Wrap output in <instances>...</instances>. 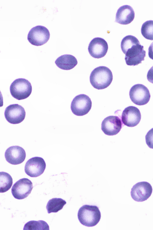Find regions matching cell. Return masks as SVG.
Instances as JSON below:
<instances>
[{
	"mask_svg": "<svg viewBox=\"0 0 153 230\" xmlns=\"http://www.w3.org/2000/svg\"><path fill=\"white\" fill-rule=\"evenodd\" d=\"M152 191V186L146 181L138 182L134 185L131 189V196L135 201L142 202L148 199Z\"/></svg>",
	"mask_w": 153,
	"mask_h": 230,
	"instance_id": "cell-7",
	"label": "cell"
},
{
	"mask_svg": "<svg viewBox=\"0 0 153 230\" xmlns=\"http://www.w3.org/2000/svg\"><path fill=\"white\" fill-rule=\"evenodd\" d=\"M108 49V44L103 38L97 37L90 42L88 48V52L93 57L99 58L104 57Z\"/></svg>",
	"mask_w": 153,
	"mask_h": 230,
	"instance_id": "cell-12",
	"label": "cell"
},
{
	"mask_svg": "<svg viewBox=\"0 0 153 230\" xmlns=\"http://www.w3.org/2000/svg\"><path fill=\"white\" fill-rule=\"evenodd\" d=\"M91 106L92 102L89 97L84 94H80L74 98L71 103V108L74 114L82 116L88 113Z\"/></svg>",
	"mask_w": 153,
	"mask_h": 230,
	"instance_id": "cell-4",
	"label": "cell"
},
{
	"mask_svg": "<svg viewBox=\"0 0 153 230\" xmlns=\"http://www.w3.org/2000/svg\"><path fill=\"white\" fill-rule=\"evenodd\" d=\"M13 184V179L8 173L1 172H0V192L4 193L11 187Z\"/></svg>",
	"mask_w": 153,
	"mask_h": 230,
	"instance_id": "cell-19",
	"label": "cell"
},
{
	"mask_svg": "<svg viewBox=\"0 0 153 230\" xmlns=\"http://www.w3.org/2000/svg\"><path fill=\"white\" fill-rule=\"evenodd\" d=\"M146 143L151 149H153V128L150 130L145 136Z\"/></svg>",
	"mask_w": 153,
	"mask_h": 230,
	"instance_id": "cell-23",
	"label": "cell"
},
{
	"mask_svg": "<svg viewBox=\"0 0 153 230\" xmlns=\"http://www.w3.org/2000/svg\"><path fill=\"white\" fill-rule=\"evenodd\" d=\"M129 94L132 102L138 105H143L147 104L150 98L148 89L141 84H137L133 86L130 89Z\"/></svg>",
	"mask_w": 153,
	"mask_h": 230,
	"instance_id": "cell-6",
	"label": "cell"
},
{
	"mask_svg": "<svg viewBox=\"0 0 153 230\" xmlns=\"http://www.w3.org/2000/svg\"><path fill=\"white\" fill-rule=\"evenodd\" d=\"M4 116L10 123L17 124L22 122L25 119L26 113L24 108L18 104L10 105L5 109Z\"/></svg>",
	"mask_w": 153,
	"mask_h": 230,
	"instance_id": "cell-10",
	"label": "cell"
},
{
	"mask_svg": "<svg viewBox=\"0 0 153 230\" xmlns=\"http://www.w3.org/2000/svg\"><path fill=\"white\" fill-rule=\"evenodd\" d=\"M141 33L147 39L153 40V20L146 21L142 25Z\"/></svg>",
	"mask_w": 153,
	"mask_h": 230,
	"instance_id": "cell-22",
	"label": "cell"
},
{
	"mask_svg": "<svg viewBox=\"0 0 153 230\" xmlns=\"http://www.w3.org/2000/svg\"><path fill=\"white\" fill-rule=\"evenodd\" d=\"M146 51L143 46L140 44L135 45L129 49L125 54V60L127 65L135 66L144 60Z\"/></svg>",
	"mask_w": 153,
	"mask_h": 230,
	"instance_id": "cell-11",
	"label": "cell"
},
{
	"mask_svg": "<svg viewBox=\"0 0 153 230\" xmlns=\"http://www.w3.org/2000/svg\"><path fill=\"white\" fill-rule=\"evenodd\" d=\"M113 80L111 71L107 67L101 66L95 68L91 72L90 81L92 86L98 90L104 89L111 84Z\"/></svg>",
	"mask_w": 153,
	"mask_h": 230,
	"instance_id": "cell-1",
	"label": "cell"
},
{
	"mask_svg": "<svg viewBox=\"0 0 153 230\" xmlns=\"http://www.w3.org/2000/svg\"><path fill=\"white\" fill-rule=\"evenodd\" d=\"M78 219L81 224L88 227L96 226L101 218V213L96 205H85L82 206L78 213Z\"/></svg>",
	"mask_w": 153,
	"mask_h": 230,
	"instance_id": "cell-2",
	"label": "cell"
},
{
	"mask_svg": "<svg viewBox=\"0 0 153 230\" xmlns=\"http://www.w3.org/2000/svg\"><path fill=\"white\" fill-rule=\"evenodd\" d=\"M120 119L118 116H110L104 119L101 124V129L108 135L112 136L118 134L122 127Z\"/></svg>",
	"mask_w": 153,
	"mask_h": 230,
	"instance_id": "cell-13",
	"label": "cell"
},
{
	"mask_svg": "<svg viewBox=\"0 0 153 230\" xmlns=\"http://www.w3.org/2000/svg\"><path fill=\"white\" fill-rule=\"evenodd\" d=\"M140 44L138 39L132 35H129L124 37L121 42V50L124 54L133 46Z\"/></svg>",
	"mask_w": 153,
	"mask_h": 230,
	"instance_id": "cell-20",
	"label": "cell"
},
{
	"mask_svg": "<svg viewBox=\"0 0 153 230\" xmlns=\"http://www.w3.org/2000/svg\"><path fill=\"white\" fill-rule=\"evenodd\" d=\"M4 155L8 162L13 165H17L24 161L26 157V152L22 147L13 146L7 149Z\"/></svg>",
	"mask_w": 153,
	"mask_h": 230,
	"instance_id": "cell-15",
	"label": "cell"
},
{
	"mask_svg": "<svg viewBox=\"0 0 153 230\" xmlns=\"http://www.w3.org/2000/svg\"><path fill=\"white\" fill-rule=\"evenodd\" d=\"M147 78L149 82L153 84V66L148 71Z\"/></svg>",
	"mask_w": 153,
	"mask_h": 230,
	"instance_id": "cell-24",
	"label": "cell"
},
{
	"mask_svg": "<svg viewBox=\"0 0 153 230\" xmlns=\"http://www.w3.org/2000/svg\"><path fill=\"white\" fill-rule=\"evenodd\" d=\"M66 203L65 200L60 198H53L50 199L46 205L48 213H56L61 210Z\"/></svg>",
	"mask_w": 153,
	"mask_h": 230,
	"instance_id": "cell-18",
	"label": "cell"
},
{
	"mask_svg": "<svg viewBox=\"0 0 153 230\" xmlns=\"http://www.w3.org/2000/svg\"><path fill=\"white\" fill-rule=\"evenodd\" d=\"M141 118L139 109L133 106H129L123 111L121 116L123 123L129 127H134L139 124Z\"/></svg>",
	"mask_w": 153,
	"mask_h": 230,
	"instance_id": "cell-14",
	"label": "cell"
},
{
	"mask_svg": "<svg viewBox=\"0 0 153 230\" xmlns=\"http://www.w3.org/2000/svg\"><path fill=\"white\" fill-rule=\"evenodd\" d=\"M134 16V11L131 6L123 5L117 10L115 22L122 25L128 24L133 21Z\"/></svg>",
	"mask_w": 153,
	"mask_h": 230,
	"instance_id": "cell-16",
	"label": "cell"
},
{
	"mask_svg": "<svg viewBox=\"0 0 153 230\" xmlns=\"http://www.w3.org/2000/svg\"><path fill=\"white\" fill-rule=\"evenodd\" d=\"M46 165L44 159L41 157L32 158L26 162L25 167V173L32 177L40 176L44 172Z\"/></svg>",
	"mask_w": 153,
	"mask_h": 230,
	"instance_id": "cell-9",
	"label": "cell"
},
{
	"mask_svg": "<svg viewBox=\"0 0 153 230\" xmlns=\"http://www.w3.org/2000/svg\"><path fill=\"white\" fill-rule=\"evenodd\" d=\"M55 63L61 69L69 70L76 66L77 61L76 58L73 55L66 54L58 57L55 61Z\"/></svg>",
	"mask_w": 153,
	"mask_h": 230,
	"instance_id": "cell-17",
	"label": "cell"
},
{
	"mask_svg": "<svg viewBox=\"0 0 153 230\" xmlns=\"http://www.w3.org/2000/svg\"><path fill=\"white\" fill-rule=\"evenodd\" d=\"M33 188L31 181L27 178H23L13 184L11 189V193L15 199H23L28 196Z\"/></svg>",
	"mask_w": 153,
	"mask_h": 230,
	"instance_id": "cell-8",
	"label": "cell"
},
{
	"mask_svg": "<svg viewBox=\"0 0 153 230\" xmlns=\"http://www.w3.org/2000/svg\"><path fill=\"white\" fill-rule=\"evenodd\" d=\"M23 230H49L48 224L45 221L39 220V221L31 220L26 223L24 225Z\"/></svg>",
	"mask_w": 153,
	"mask_h": 230,
	"instance_id": "cell-21",
	"label": "cell"
},
{
	"mask_svg": "<svg viewBox=\"0 0 153 230\" xmlns=\"http://www.w3.org/2000/svg\"><path fill=\"white\" fill-rule=\"evenodd\" d=\"M50 34L45 27L38 25L32 28L27 35L28 41L32 45L38 46L46 43L49 39Z\"/></svg>",
	"mask_w": 153,
	"mask_h": 230,
	"instance_id": "cell-5",
	"label": "cell"
},
{
	"mask_svg": "<svg viewBox=\"0 0 153 230\" xmlns=\"http://www.w3.org/2000/svg\"><path fill=\"white\" fill-rule=\"evenodd\" d=\"M148 55L149 58L153 60V42L151 44L149 48Z\"/></svg>",
	"mask_w": 153,
	"mask_h": 230,
	"instance_id": "cell-25",
	"label": "cell"
},
{
	"mask_svg": "<svg viewBox=\"0 0 153 230\" xmlns=\"http://www.w3.org/2000/svg\"><path fill=\"white\" fill-rule=\"evenodd\" d=\"M10 89L12 96L18 100L27 98L32 91L30 83L28 80L23 78L15 80L11 83Z\"/></svg>",
	"mask_w": 153,
	"mask_h": 230,
	"instance_id": "cell-3",
	"label": "cell"
}]
</instances>
